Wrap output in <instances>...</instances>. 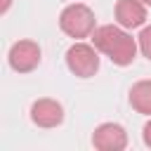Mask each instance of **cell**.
<instances>
[{
	"label": "cell",
	"mask_w": 151,
	"mask_h": 151,
	"mask_svg": "<svg viewBox=\"0 0 151 151\" xmlns=\"http://www.w3.org/2000/svg\"><path fill=\"white\" fill-rule=\"evenodd\" d=\"M130 106L142 116H151V80H139L130 87Z\"/></svg>",
	"instance_id": "obj_8"
},
{
	"label": "cell",
	"mask_w": 151,
	"mask_h": 151,
	"mask_svg": "<svg viewBox=\"0 0 151 151\" xmlns=\"http://www.w3.org/2000/svg\"><path fill=\"white\" fill-rule=\"evenodd\" d=\"M137 42H139L142 54H144V57L151 61V26H144V28H142V33H139Z\"/></svg>",
	"instance_id": "obj_9"
},
{
	"label": "cell",
	"mask_w": 151,
	"mask_h": 151,
	"mask_svg": "<svg viewBox=\"0 0 151 151\" xmlns=\"http://www.w3.org/2000/svg\"><path fill=\"white\" fill-rule=\"evenodd\" d=\"M142 139H144V144L151 149V120L144 125V130H142Z\"/></svg>",
	"instance_id": "obj_10"
},
{
	"label": "cell",
	"mask_w": 151,
	"mask_h": 151,
	"mask_svg": "<svg viewBox=\"0 0 151 151\" xmlns=\"http://www.w3.org/2000/svg\"><path fill=\"white\" fill-rule=\"evenodd\" d=\"M116 21L123 28H139L146 21V5L142 0H118L116 2Z\"/></svg>",
	"instance_id": "obj_7"
},
{
	"label": "cell",
	"mask_w": 151,
	"mask_h": 151,
	"mask_svg": "<svg viewBox=\"0 0 151 151\" xmlns=\"http://www.w3.org/2000/svg\"><path fill=\"white\" fill-rule=\"evenodd\" d=\"M59 28L68 35V38H76V40H83L87 35L94 33V12L83 5V2H73L68 7L61 9L59 14Z\"/></svg>",
	"instance_id": "obj_2"
},
{
	"label": "cell",
	"mask_w": 151,
	"mask_h": 151,
	"mask_svg": "<svg viewBox=\"0 0 151 151\" xmlns=\"http://www.w3.org/2000/svg\"><path fill=\"white\" fill-rule=\"evenodd\" d=\"M142 2H144V5H151V0H142Z\"/></svg>",
	"instance_id": "obj_12"
},
{
	"label": "cell",
	"mask_w": 151,
	"mask_h": 151,
	"mask_svg": "<svg viewBox=\"0 0 151 151\" xmlns=\"http://www.w3.org/2000/svg\"><path fill=\"white\" fill-rule=\"evenodd\" d=\"M92 42H94V47H97L101 54H106L116 66H130V64L134 61L137 47H139V42L127 33V28L113 26V24H106V26L94 28Z\"/></svg>",
	"instance_id": "obj_1"
},
{
	"label": "cell",
	"mask_w": 151,
	"mask_h": 151,
	"mask_svg": "<svg viewBox=\"0 0 151 151\" xmlns=\"http://www.w3.org/2000/svg\"><path fill=\"white\" fill-rule=\"evenodd\" d=\"M31 120L38 127H57V125L64 123V106L57 99H50V97L38 99L31 106Z\"/></svg>",
	"instance_id": "obj_6"
},
{
	"label": "cell",
	"mask_w": 151,
	"mask_h": 151,
	"mask_svg": "<svg viewBox=\"0 0 151 151\" xmlns=\"http://www.w3.org/2000/svg\"><path fill=\"white\" fill-rule=\"evenodd\" d=\"M92 146L99 151H123L127 146V132L118 123H101L92 132Z\"/></svg>",
	"instance_id": "obj_5"
},
{
	"label": "cell",
	"mask_w": 151,
	"mask_h": 151,
	"mask_svg": "<svg viewBox=\"0 0 151 151\" xmlns=\"http://www.w3.org/2000/svg\"><path fill=\"white\" fill-rule=\"evenodd\" d=\"M7 61L17 73H31L40 64V45L33 40H19L9 47Z\"/></svg>",
	"instance_id": "obj_4"
},
{
	"label": "cell",
	"mask_w": 151,
	"mask_h": 151,
	"mask_svg": "<svg viewBox=\"0 0 151 151\" xmlns=\"http://www.w3.org/2000/svg\"><path fill=\"white\" fill-rule=\"evenodd\" d=\"M9 5H12V0H2V2H0V14H5V12L9 9Z\"/></svg>",
	"instance_id": "obj_11"
},
{
	"label": "cell",
	"mask_w": 151,
	"mask_h": 151,
	"mask_svg": "<svg viewBox=\"0 0 151 151\" xmlns=\"http://www.w3.org/2000/svg\"><path fill=\"white\" fill-rule=\"evenodd\" d=\"M99 50L87 42H76L66 50V66L78 78H92L99 71Z\"/></svg>",
	"instance_id": "obj_3"
}]
</instances>
